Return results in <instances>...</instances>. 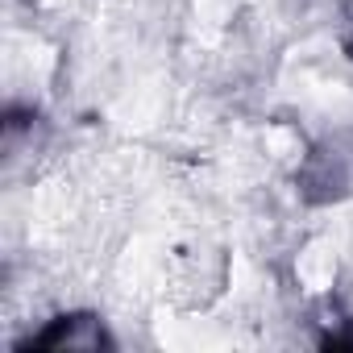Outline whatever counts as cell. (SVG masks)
I'll list each match as a JSON object with an SVG mask.
<instances>
[{
    "label": "cell",
    "mask_w": 353,
    "mask_h": 353,
    "mask_svg": "<svg viewBox=\"0 0 353 353\" xmlns=\"http://www.w3.org/2000/svg\"><path fill=\"white\" fill-rule=\"evenodd\" d=\"M299 279L307 283V291H324L332 283V254L328 245H307V254H299Z\"/></svg>",
    "instance_id": "6da1fadb"
}]
</instances>
